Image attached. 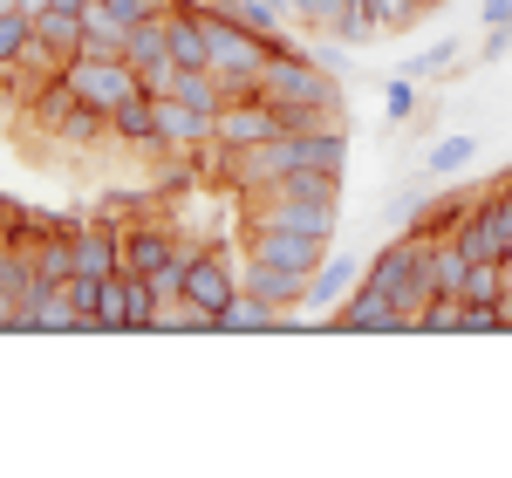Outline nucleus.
Segmentation results:
<instances>
[{
  "instance_id": "obj_25",
  "label": "nucleus",
  "mask_w": 512,
  "mask_h": 478,
  "mask_svg": "<svg viewBox=\"0 0 512 478\" xmlns=\"http://www.w3.org/2000/svg\"><path fill=\"white\" fill-rule=\"evenodd\" d=\"M417 328H431V335H458V328H465V294H431L424 315H417Z\"/></svg>"
},
{
  "instance_id": "obj_16",
  "label": "nucleus",
  "mask_w": 512,
  "mask_h": 478,
  "mask_svg": "<svg viewBox=\"0 0 512 478\" xmlns=\"http://www.w3.org/2000/svg\"><path fill=\"white\" fill-rule=\"evenodd\" d=\"M219 328H226V335H260V328H294V321L280 315L274 301H260V294L239 287L233 301H226V315H219Z\"/></svg>"
},
{
  "instance_id": "obj_23",
  "label": "nucleus",
  "mask_w": 512,
  "mask_h": 478,
  "mask_svg": "<svg viewBox=\"0 0 512 478\" xmlns=\"http://www.w3.org/2000/svg\"><path fill=\"white\" fill-rule=\"evenodd\" d=\"M103 137H110V117H103V110H89V103H76L69 117L55 123V144H76V151L103 144Z\"/></svg>"
},
{
  "instance_id": "obj_19",
  "label": "nucleus",
  "mask_w": 512,
  "mask_h": 478,
  "mask_svg": "<svg viewBox=\"0 0 512 478\" xmlns=\"http://www.w3.org/2000/svg\"><path fill=\"white\" fill-rule=\"evenodd\" d=\"M123 41H130V28L96 0V7L82 14V55H123Z\"/></svg>"
},
{
  "instance_id": "obj_2",
  "label": "nucleus",
  "mask_w": 512,
  "mask_h": 478,
  "mask_svg": "<svg viewBox=\"0 0 512 478\" xmlns=\"http://www.w3.org/2000/svg\"><path fill=\"white\" fill-rule=\"evenodd\" d=\"M205 35H212V76L226 82V96H253L267 55H274V41L246 35L233 14H219V7H205Z\"/></svg>"
},
{
  "instance_id": "obj_11",
  "label": "nucleus",
  "mask_w": 512,
  "mask_h": 478,
  "mask_svg": "<svg viewBox=\"0 0 512 478\" xmlns=\"http://www.w3.org/2000/svg\"><path fill=\"white\" fill-rule=\"evenodd\" d=\"M362 267L369 260H355V253H328L315 274H308V315H335L355 287H362Z\"/></svg>"
},
{
  "instance_id": "obj_34",
  "label": "nucleus",
  "mask_w": 512,
  "mask_h": 478,
  "mask_svg": "<svg viewBox=\"0 0 512 478\" xmlns=\"http://www.w3.org/2000/svg\"><path fill=\"white\" fill-rule=\"evenodd\" d=\"M280 7H287V14H308V0H280Z\"/></svg>"
},
{
  "instance_id": "obj_33",
  "label": "nucleus",
  "mask_w": 512,
  "mask_h": 478,
  "mask_svg": "<svg viewBox=\"0 0 512 478\" xmlns=\"http://www.w3.org/2000/svg\"><path fill=\"white\" fill-rule=\"evenodd\" d=\"M492 192H499V199L512 205V171H499V178H492Z\"/></svg>"
},
{
  "instance_id": "obj_14",
  "label": "nucleus",
  "mask_w": 512,
  "mask_h": 478,
  "mask_svg": "<svg viewBox=\"0 0 512 478\" xmlns=\"http://www.w3.org/2000/svg\"><path fill=\"white\" fill-rule=\"evenodd\" d=\"M110 144H137V151H158V96L137 89L130 103L110 110Z\"/></svg>"
},
{
  "instance_id": "obj_17",
  "label": "nucleus",
  "mask_w": 512,
  "mask_h": 478,
  "mask_svg": "<svg viewBox=\"0 0 512 478\" xmlns=\"http://www.w3.org/2000/svg\"><path fill=\"white\" fill-rule=\"evenodd\" d=\"M267 199H308V205H342V171H315V164H301V171H287Z\"/></svg>"
},
{
  "instance_id": "obj_12",
  "label": "nucleus",
  "mask_w": 512,
  "mask_h": 478,
  "mask_svg": "<svg viewBox=\"0 0 512 478\" xmlns=\"http://www.w3.org/2000/svg\"><path fill=\"white\" fill-rule=\"evenodd\" d=\"M212 144V110H192L185 96H158V151H198Z\"/></svg>"
},
{
  "instance_id": "obj_24",
  "label": "nucleus",
  "mask_w": 512,
  "mask_h": 478,
  "mask_svg": "<svg viewBox=\"0 0 512 478\" xmlns=\"http://www.w3.org/2000/svg\"><path fill=\"white\" fill-rule=\"evenodd\" d=\"M417 110H424V96H417V76H390L383 82V117L396 123H417Z\"/></svg>"
},
{
  "instance_id": "obj_5",
  "label": "nucleus",
  "mask_w": 512,
  "mask_h": 478,
  "mask_svg": "<svg viewBox=\"0 0 512 478\" xmlns=\"http://www.w3.org/2000/svg\"><path fill=\"white\" fill-rule=\"evenodd\" d=\"M239 260H267V267H287V274H315L328 260V239L294 233V226H267V219H246V253Z\"/></svg>"
},
{
  "instance_id": "obj_15",
  "label": "nucleus",
  "mask_w": 512,
  "mask_h": 478,
  "mask_svg": "<svg viewBox=\"0 0 512 478\" xmlns=\"http://www.w3.org/2000/svg\"><path fill=\"white\" fill-rule=\"evenodd\" d=\"M253 219L267 226H294V233H315V239H335V205H308V199H260Z\"/></svg>"
},
{
  "instance_id": "obj_6",
  "label": "nucleus",
  "mask_w": 512,
  "mask_h": 478,
  "mask_svg": "<svg viewBox=\"0 0 512 478\" xmlns=\"http://www.w3.org/2000/svg\"><path fill=\"white\" fill-rule=\"evenodd\" d=\"M239 294V267L226 246H198L185 239V301H198L205 315H226V301Z\"/></svg>"
},
{
  "instance_id": "obj_31",
  "label": "nucleus",
  "mask_w": 512,
  "mask_h": 478,
  "mask_svg": "<svg viewBox=\"0 0 512 478\" xmlns=\"http://www.w3.org/2000/svg\"><path fill=\"white\" fill-rule=\"evenodd\" d=\"M512 55V28H485V48H478V62H499Z\"/></svg>"
},
{
  "instance_id": "obj_3",
  "label": "nucleus",
  "mask_w": 512,
  "mask_h": 478,
  "mask_svg": "<svg viewBox=\"0 0 512 478\" xmlns=\"http://www.w3.org/2000/svg\"><path fill=\"white\" fill-rule=\"evenodd\" d=\"M362 280H376L383 294H390L396 308L410 315V328H417V315H424V301H431V287H424V239L417 233H396L369 267H362Z\"/></svg>"
},
{
  "instance_id": "obj_13",
  "label": "nucleus",
  "mask_w": 512,
  "mask_h": 478,
  "mask_svg": "<svg viewBox=\"0 0 512 478\" xmlns=\"http://www.w3.org/2000/svg\"><path fill=\"white\" fill-rule=\"evenodd\" d=\"M485 199V192H431V199L417 205V219L410 226H396V233H417V239H451L465 226V212Z\"/></svg>"
},
{
  "instance_id": "obj_20",
  "label": "nucleus",
  "mask_w": 512,
  "mask_h": 478,
  "mask_svg": "<svg viewBox=\"0 0 512 478\" xmlns=\"http://www.w3.org/2000/svg\"><path fill=\"white\" fill-rule=\"evenodd\" d=\"M472 158H478V137L451 130V137H437L431 151H424V171H431V178H458V171H465Z\"/></svg>"
},
{
  "instance_id": "obj_9",
  "label": "nucleus",
  "mask_w": 512,
  "mask_h": 478,
  "mask_svg": "<svg viewBox=\"0 0 512 478\" xmlns=\"http://www.w3.org/2000/svg\"><path fill=\"white\" fill-rule=\"evenodd\" d=\"M328 328H355V335H390V328H410V315L396 308V301L383 294V287H376V280H362L349 301H342V308L328 315Z\"/></svg>"
},
{
  "instance_id": "obj_10",
  "label": "nucleus",
  "mask_w": 512,
  "mask_h": 478,
  "mask_svg": "<svg viewBox=\"0 0 512 478\" xmlns=\"http://www.w3.org/2000/svg\"><path fill=\"white\" fill-rule=\"evenodd\" d=\"M178 226H164V219H137V226H123V274H158L164 260H178Z\"/></svg>"
},
{
  "instance_id": "obj_28",
  "label": "nucleus",
  "mask_w": 512,
  "mask_h": 478,
  "mask_svg": "<svg viewBox=\"0 0 512 478\" xmlns=\"http://www.w3.org/2000/svg\"><path fill=\"white\" fill-rule=\"evenodd\" d=\"M451 62H458V41H431V48H424V55H417V62H410V69H403V76H444V69H451Z\"/></svg>"
},
{
  "instance_id": "obj_29",
  "label": "nucleus",
  "mask_w": 512,
  "mask_h": 478,
  "mask_svg": "<svg viewBox=\"0 0 512 478\" xmlns=\"http://www.w3.org/2000/svg\"><path fill=\"white\" fill-rule=\"evenodd\" d=\"M492 328H506V308L499 301H465V335H492Z\"/></svg>"
},
{
  "instance_id": "obj_37",
  "label": "nucleus",
  "mask_w": 512,
  "mask_h": 478,
  "mask_svg": "<svg viewBox=\"0 0 512 478\" xmlns=\"http://www.w3.org/2000/svg\"><path fill=\"white\" fill-rule=\"evenodd\" d=\"M417 7H437V0H417Z\"/></svg>"
},
{
  "instance_id": "obj_18",
  "label": "nucleus",
  "mask_w": 512,
  "mask_h": 478,
  "mask_svg": "<svg viewBox=\"0 0 512 478\" xmlns=\"http://www.w3.org/2000/svg\"><path fill=\"white\" fill-rule=\"evenodd\" d=\"M35 41H48L62 62L82 55V14H76V7H41V14H35Z\"/></svg>"
},
{
  "instance_id": "obj_1",
  "label": "nucleus",
  "mask_w": 512,
  "mask_h": 478,
  "mask_svg": "<svg viewBox=\"0 0 512 478\" xmlns=\"http://www.w3.org/2000/svg\"><path fill=\"white\" fill-rule=\"evenodd\" d=\"M260 96H267V103H315V110H328L335 123H349L342 117V89H335V76H328V62H315L294 35L274 41V55H267V69H260Z\"/></svg>"
},
{
  "instance_id": "obj_32",
  "label": "nucleus",
  "mask_w": 512,
  "mask_h": 478,
  "mask_svg": "<svg viewBox=\"0 0 512 478\" xmlns=\"http://www.w3.org/2000/svg\"><path fill=\"white\" fill-rule=\"evenodd\" d=\"M478 21H485V28H512V0H485Z\"/></svg>"
},
{
  "instance_id": "obj_21",
  "label": "nucleus",
  "mask_w": 512,
  "mask_h": 478,
  "mask_svg": "<svg viewBox=\"0 0 512 478\" xmlns=\"http://www.w3.org/2000/svg\"><path fill=\"white\" fill-rule=\"evenodd\" d=\"M28 41H35V14H28V7H7V14H0V76L21 69Z\"/></svg>"
},
{
  "instance_id": "obj_8",
  "label": "nucleus",
  "mask_w": 512,
  "mask_h": 478,
  "mask_svg": "<svg viewBox=\"0 0 512 478\" xmlns=\"http://www.w3.org/2000/svg\"><path fill=\"white\" fill-rule=\"evenodd\" d=\"M451 239H458L472 260H512V205L485 185V199L465 212V226H458Z\"/></svg>"
},
{
  "instance_id": "obj_4",
  "label": "nucleus",
  "mask_w": 512,
  "mask_h": 478,
  "mask_svg": "<svg viewBox=\"0 0 512 478\" xmlns=\"http://www.w3.org/2000/svg\"><path fill=\"white\" fill-rule=\"evenodd\" d=\"M62 76H69V89H76L89 110H103V117L144 89V82H137V69H130L123 55H69V62H62Z\"/></svg>"
},
{
  "instance_id": "obj_35",
  "label": "nucleus",
  "mask_w": 512,
  "mask_h": 478,
  "mask_svg": "<svg viewBox=\"0 0 512 478\" xmlns=\"http://www.w3.org/2000/svg\"><path fill=\"white\" fill-rule=\"evenodd\" d=\"M7 7H21V0H0V14H7Z\"/></svg>"
},
{
  "instance_id": "obj_30",
  "label": "nucleus",
  "mask_w": 512,
  "mask_h": 478,
  "mask_svg": "<svg viewBox=\"0 0 512 478\" xmlns=\"http://www.w3.org/2000/svg\"><path fill=\"white\" fill-rule=\"evenodd\" d=\"M151 287H158V301H178L185 294V246H178V260H164L158 274H151Z\"/></svg>"
},
{
  "instance_id": "obj_22",
  "label": "nucleus",
  "mask_w": 512,
  "mask_h": 478,
  "mask_svg": "<svg viewBox=\"0 0 512 478\" xmlns=\"http://www.w3.org/2000/svg\"><path fill=\"white\" fill-rule=\"evenodd\" d=\"M35 328H55V335H69V328H89V321H82V308H76V294H69V280H55V287L41 294Z\"/></svg>"
},
{
  "instance_id": "obj_26",
  "label": "nucleus",
  "mask_w": 512,
  "mask_h": 478,
  "mask_svg": "<svg viewBox=\"0 0 512 478\" xmlns=\"http://www.w3.org/2000/svg\"><path fill=\"white\" fill-rule=\"evenodd\" d=\"M458 294H465V301H499V294H506V260H472V274H465Z\"/></svg>"
},
{
  "instance_id": "obj_7",
  "label": "nucleus",
  "mask_w": 512,
  "mask_h": 478,
  "mask_svg": "<svg viewBox=\"0 0 512 478\" xmlns=\"http://www.w3.org/2000/svg\"><path fill=\"white\" fill-rule=\"evenodd\" d=\"M280 137V110L253 89V96H226V110L212 117V144L219 151H253V144H267Z\"/></svg>"
},
{
  "instance_id": "obj_27",
  "label": "nucleus",
  "mask_w": 512,
  "mask_h": 478,
  "mask_svg": "<svg viewBox=\"0 0 512 478\" xmlns=\"http://www.w3.org/2000/svg\"><path fill=\"white\" fill-rule=\"evenodd\" d=\"M96 328H130V301H123V274L103 280V294H96Z\"/></svg>"
},
{
  "instance_id": "obj_36",
  "label": "nucleus",
  "mask_w": 512,
  "mask_h": 478,
  "mask_svg": "<svg viewBox=\"0 0 512 478\" xmlns=\"http://www.w3.org/2000/svg\"><path fill=\"white\" fill-rule=\"evenodd\" d=\"M178 7H205V0H178Z\"/></svg>"
}]
</instances>
